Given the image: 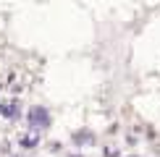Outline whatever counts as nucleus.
Wrapping results in <instances>:
<instances>
[{"instance_id": "obj_1", "label": "nucleus", "mask_w": 160, "mask_h": 157, "mask_svg": "<svg viewBox=\"0 0 160 157\" xmlns=\"http://www.w3.org/2000/svg\"><path fill=\"white\" fill-rule=\"evenodd\" d=\"M26 121H29V128L45 131L50 126V113H48V107H42V105H34V107H29V113H26Z\"/></svg>"}, {"instance_id": "obj_2", "label": "nucleus", "mask_w": 160, "mask_h": 157, "mask_svg": "<svg viewBox=\"0 0 160 157\" xmlns=\"http://www.w3.org/2000/svg\"><path fill=\"white\" fill-rule=\"evenodd\" d=\"M0 115H3V118H16V115H18V102H16V100L0 102Z\"/></svg>"}, {"instance_id": "obj_3", "label": "nucleus", "mask_w": 160, "mask_h": 157, "mask_svg": "<svg viewBox=\"0 0 160 157\" xmlns=\"http://www.w3.org/2000/svg\"><path fill=\"white\" fill-rule=\"evenodd\" d=\"M21 147H24V149H32V147H37V136H32V139L26 136V139H21Z\"/></svg>"}, {"instance_id": "obj_4", "label": "nucleus", "mask_w": 160, "mask_h": 157, "mask_svg": "<svg viewBox=\"0 0 160 157\" xmlns=\"http://www.w3.org/2000/svg\"><path fill=\"white\" fill-rule=\"evenodd\" d=\"M71 157H82V155H71Z\"/></svg>"}, {"instance_id": "obj_5", "label": "nucleus", "mask_w": 160, "mask_h": 157, "mask_svg": "<svg viewBox=\"0 0 160 157\" xmlns=\"http://www.w3.org/2000/svg\"><path fill=\"white\" fill-rule=\"evenodd\" d=\"M129 157H137V155H129Z\"/></svg>"}]
</instances>
